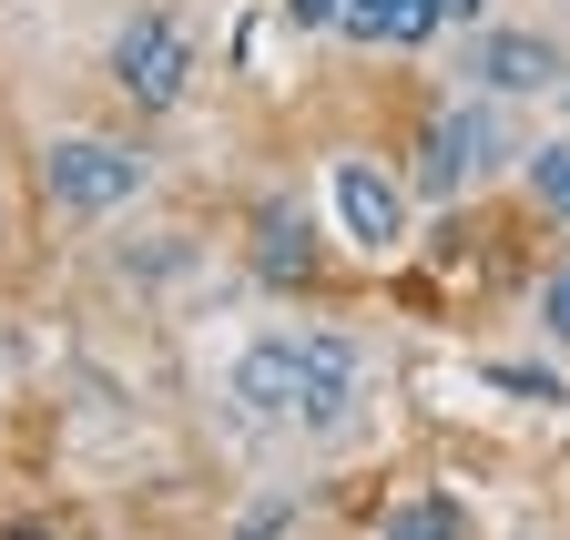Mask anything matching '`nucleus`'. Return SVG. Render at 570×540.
<instances>
[{"mask_svg":"<svg viewBox=\"0 0 570 540\" xmlns=\"http://www.w3.org/2000/svg\"><path fill=\"white\" fill-rule=\"evenodd\" d=\"M142 164L132 144H112V132H61V144H41V194L61 215H122L142 194Z\"/></svg>","mask_w":570,"mask_h":540,"instance_id":"obj_1","label":"nucleus"},{"mask_svg":"<svg viewBox=\"0 0 570 540\" xmlns=\"http://www.w3.org/2000/svg\"><path fill=\"white\" fill-rule=\"evenodd\" d=\"M326 215H336V235H346L356 255H397V245H407V184L377 174L367 154H336V164H326Z\"/></svg>","mask_w":570,"mask_h":540,"instance_id":"obj_2","label":"nucleus"},{"mask_svg":"<svg viewBox=\"0 0 570 540\" xmlns=\"http://www.w3.org/2000/svg\"><path fill=\"white\" fill-rule=\"evenodd\" d=\"M510 154H520V144H510V122H499L489 102H459V112H439V122H428L417 184H428V194H469V184H489Z\"/></svg>","mask_w":570,"mask_h":540,"instance_id":"obj_3","label":"nucleus"},{"mask_svg":"<svg viewBox=\"0 0 570 540\" xmlns=\"http://www.w3.org/2000/svg\"><path fill=\"white\" fill-rule=\"evenodd\" d=\"M112 82H122L142 112H174V102H184V82H194V41H184V21L132 11V21L112 31Z\"/></svg>","mask_w":570,"mask_h":540,"instance_id":"obj_4","label":"nucleus"},{"mask_svg":"<svg viewBox=\"0 0 570 540\" xmlns=\"http://www.w3.org/2000/svg\"><path fill=\"white\" fill-rule=\"evenodd\" d=\"M367 397V357L336 326H296V429H346Z\"/></svg>","mask_w":570,"mask_h":540,"instance_id":"obj_5","label":"nucleus"},{"mask_svg":"<svg viewBox=\"0 0 570 540\" xmlns=\"http://www.w3.org/2000/svg\"><path fill=\"white\" fill-rule=\"evenodd\" d=\"M235 409L245 419H265V429H296V326H275V336H255V347L235 357Z\"/></svg>","mask_w":570,"mask_h":540,"instance_id":"obj_6","label":"nucleus"},{"mask_svg":"<svg viewBox=\"0 0 570 540\" xmlns=\"http://www.w3.org/2000/svg\"><path fill=\"white\" fill-rule=\"evenodd\" d=\"M439 0H346V41H377V51H417V41H439Z\"/></svg>","mask_w":570,"mask_h":540,"instance_id":"obj_7","label":"nucleus"},{"mask_svg":"<svg viewBox=\"0 0 570 540\" xmlns=\"http://www.w3.org/2000/svg\"><path fill=\"white\" fill-rule=\"evenodd\" d=\"M469 72H479L489 92H550L560 61H550V41H530V31H489V41L469 51Z\"/></svg>","mask_w":570,"mask_h":540,"instance_id":"obj_8","label":"nucleus"},{"mask_svg":"<svg viewBox=\"0 0 570 540\" xmlns=\"http://www.w3.org/2000/svg\"><path fill=\"white\" fill-rule=\"evenodd\" d=\"M255 265H265L275 286H285V276L306 286V276H316V235H306L296 215H265V225H255Z\"/></svg>","mask_w":570,"mask_h":540,"instance_id":"obj_9","label":"nucleus"},{"mask_svg":"<svg viewBox=\"0 0 570 540\" xmlns=\"http://www.w3.org/2000/svg\"><path fill=\"white\" fill-rule=\"evenodd\" d=\"M387 540H469V530H459V500L417 490V500H397V510H387Z\"/></svg>","mask_w":570,"mask_h":540,"instance_id":"obj_10","label":"nucleus"},{"mask_svg":"<svg viewBox=\"0 0 570 540\" xmlns=\"http://www.w3.org/2000/svg\"><path fill=\"white\" fill-rule=\"evenodd\" d=\"M520 174H530V194H540V215H560V225H570V144H530V164H520Z\"/></svg>","mask_w":570,"mask_h":540,"instance_id":"obj_11","label":"nucleus"},{"mask_svg":"<svg viewBox=\"0 0 570 540\" xmlns=\"http://www.w3.org/2000/svg\"><path fill=\"white\" fill-rule=\"evenodd\" d=\"M540 326L570 347V265H550V276H540Z\"/></svg>","mask_w":570,"mask_h":540,"instance_id":"obj_12","label":"nucleus"},{"mask_svg":"<svg viewBox=\"0 0 570 540\" xmlns=\"http://www.w3.org/2000/svg\"><path fill=\"white\" fill-rule=\"evenodd\" d=\"M285 21H296V31H326V21H346V0H285Z\"/></svg>","mask_w":570,"mask_h":540,"instance_id":"obj_13","label":"nucleus"},{"mask_svg":"<svg viewBox=\"0 0 570 540\" xmlns=\"http://www.w3.org/2000/svg\"><path fill=\"white\" fill-rule=\"evenodd\" d=\"M275 530H285V500H265V510L245 520V540H275Z\"/></svg>","mask_w":570,"mask_h":540,"instance_id":"obj_14","label":"nucleus"},{"mask_svg":"<svg viewBox=\"0 0 570 540\" xmlns=\"http://www.w3.org/2000/svg\"><path fill=\"white\" fill-rule=\"evenodd\" d=\"M0 540H51V530H41V520H11V530H0Z\"/></svg>","mask_w":570,"mask_h":540,"instance_id":"obj_15","label":"nucleus"},{"mask_svg":"<svg viewBox=\"0 0 570 540\" xmlns=\"http://www.w3.org/2000/svg\"><path fill=\"white\" fill-rule=\"evenodd\" d=\"M439 11H449V21H479V0H439Z\"/></svg>","mask_w":570,"mask_h":540,"instance_id":"obj_16","label":"nucleus"}]
</instances>
